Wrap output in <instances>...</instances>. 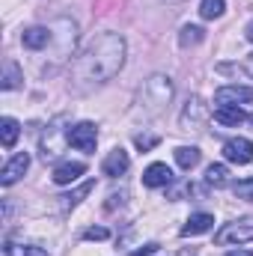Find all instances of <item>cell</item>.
Instances as JSON below:
<instances>
[{"label": "cell", "mask_w": 253, "mask_h": 256, "mask_svg": "<svg viewBox=\"0 0 253 256\" xmlns=\"http://www.w3.org/2000/svg\"><path fill=\"white\" fill-rule=\"evenodd\" d=\"M128 57V42L120 33H98L86 42V48L72 63V84L78 90H92L114 80Z\"/></svg>", "instance_id": "1"}, {"label": "cell", "mask_w": 253, "mask_h": 256, "mask_svg": "<svg viewBox=\"0 0 253 256\" xmlns=\"http://www.w3.org/2000/svg\"><path fill=\"white\" fill-rule=\"evenodd\" d=\"M176 96V86H173V78L167 74H152L149 80H143L140 92H137V108L149 116H158L161 110H167V104L173 102Z\"/></svg>", "instance_id": "2"}, {"label": "cell", "mask_w": 253, "mask_h": 256, "mask_svg": "<svg viewBox=\"0 0 253 256\" xmlns=\"http://www.w3.org/2000/svg\"><path fill=\"white\" fill-rule=\"evenodd\" d=\"M253 242V218H238V220H230L218 230L214 236V244L220 248H230V244H248Z\"/></svg>", "instance_id": "3"}, {"label": "cell", "mask_w": 253, "mask_h": 256, "mask_svg": "<svg viewBox=\"0 0 253 256\" xmlns=\"http://www.w3.org/2000/svg\"><path fill=\"white\" fill-rule=\"evenodd\" d=\"M63 116L60 120H54L51 126L45 128V134H42V158L45 161H54L60 152H63V146L68 143V131L63 128Z\"/></svg>", "instance_id": "4"}, {"label": "cell", "mask_w": 253, "mask_h": 256, "mask_svg": "<svg viewBox=\"0 0 253 256\" xmlns=\"http://www.w3.org/2000/svg\"><path fill=\"white\" fill-rule=\"evenodd\" d=\"M68 143L78 149V152H96V143H98V126L96 122H78V126L68 128Z\"/></svg>", "instance_id": "5"}, {"label": "cell", "mask_w": 253, "mask_h": 256, "mask_svg": "<svg viewBox=\"0 0 253 256\" xmlns=\"http://www.w3.org/2000/svg\"><path fill=\"white\" fill-rule=\"evenodd\" d=\"M206 120H208V108H206V102H202L200 96H190L188 104H185V110H182V116H179L182 131H200V128L206 126Z\"/></svg>", "instance_id": "6"}, {"label": "cell", "mask_w": 253, "mask_h": 256, "mask_svg": "<svg viewBox=\"0 0 253 256\" xmlns=\"http://www.w3.org/2000/svg\"><path fill=\"white\" fill-rule=\"evenodd\" d=\"M224 158H226L230 164H238V167L250 164L253 161V143L248 137H232V140H226V143H224Z\"/></svg>", "instance_id": "7"}, {"label": "cell", "mask_w": 253, "mask_h": 256, "mask_svg": "<svg viewBox=\"0 0 253 256\" xmlns=\"http://www.w3.org/2000/svg\"><path fill=\"white\" fill-rule=\"evenodd\" d=\"M27 170H30V155H27V152H18V155H15L12 161H6V167L0 170V185H3V188H12Z\"/></svg>", "instance_id": "8"}, {"label": "cell", "mask_w": 253, "mask_h": 256, "mask_svg": "<svg viewBox=\"0 0 253 256\" xmlns=\"http://www.w3.org/2000/svg\"><path fill=\"white\" fill-rule=\"evenodd\" d=\"M128 167H131V158H128V152L122 149V146L110 149V152H108V158L102 161V173H104V176H110V179H120V176H126Z\"/></svg>", "instance_id": "9"}, {"label": "cell", "mask_w": 253, "mask_h": 256, "mask_svg": "<svg viewBox=\"0 0 253 256\" xmlns=\"http://www.w3.org/2000/svg\"><path fill=\"white\" fill-rule=\"evenodd\" d=\"M214 102H218V104H236V108L250 104L253 102V86H238V84L220 86V90L214 92Z\"/></svg>", "instance_id": "10"}, {"label": "cell", "mask_w": 253, "mask_h": 256, "mask_svg": "<svg viewBox=\"0 0 253 256\" xmlns=\"http://www.w3.org/2000/svg\"><path fill=\"white\" fill-rule=\"evenodd\" d=\"M21 42H24V48H30V51H45V48L54 42V30H51V27H27V30L21 33Z\"/></svg>", "instance_id": "11"}, {"label": "cell", "mask_w": 253, "mask_h": 256, "mask_svg": "<svg viewBox=\"0 0 253 256\" xmlns=\"http://www.w3.org/2000/svg\"><path fill=\"white\" fill-rule=\"evenodd\" d=\"M170 182H173V170H170L167 164H161V161L149 164L146 173H143V185H146V188H167Z\"/></svg>", "instance_id": "12"}, {"label": "cell", "mask_w": 253, "mask_h": 256, "mask_svg": "<svg viewBox=\"0 0 253 256\" xmlns=\"http://www.w3.org/2000/svg\"><path fill=\"white\" fill-rule=\"evenodd\" d=\"M208 230H214V214H208V212H196V214H190L188 220H185V226H182V238L202 236V232H208Z\"/></svg>", "instance_id": "13"}, {"label": "cell", "mask_w": 253, "mask_h": 256, "mask_svg": "<svg viewBox=\"0 0 253 256\" xmlns=\"http://www.w3.org/2000/svg\"><path fill=\"white\" fill-rule=\"evenodd\" d=\"M84 173H86V164L84 161H63V164L54 167V182L57 185H74Z\"/></svg>", "instance_id": "14"}, {"label": "cell", "mask_w": 253, "mask_h": 256, "mask_svg": "<svg viewBox=\"0 0 253 256\" xmlns=\"http://www.w3.org/2000/svg\"><path fill=\"white\" fill-rule=\"evenodd\" d=\"M244 120H248V114L236 104H218L214 108V122H220V126H242Z\"/></svg>", "instance_id": "15"}, {"label": "cell", "mask_w": 253, "mask_h": 256, "mask_svg": "<svg viewBox=\"0 0 253 256\" xmlns=\"http://www.w3.org/2000/svg\"><path fill=\"white\" fill-rule=\"evenodd\" d=\"M18 137H21V122L12 120V116H3V120H0V143H3L6 149H12V146L18 143Z\"/></svg>", "instance_id": "16"}, {"label": "cell", "mask_w": 253, "mask_h": 256, "mask_svg": "<svg viewBox=\"0 0 253 256\" xmlns=\"http://www.w3.org/2000/svg\"><path fill=\"white\" fill-rule=\"evenodd\" d=\"M206 185H212V188H226V185H230V170H226V164H212V167L206 170Z\"/></svg>", "instance_id": "17"}, {"label": "cell", "mask_w": 253, "mask_h": 256, "mask_svg": "<svg viewBox=\"0 0 253 256\" xmlns=\"http://www.w3.org/2000/svg\"><path fill=\"white\" fill-rule=\"evenodd\" d=\"M202 39H206V30H202L200 24H185L182 33H179V45H182V48H194V45H200Z\"/></svg>", "instance_id": "18"}, {"label": "cell", "mask_w": 253, "mask_h": 256, "mask_svg": "<svg viewBox=\"0 0 253 256\" xmlns=\"http://www.w3.org/2000/svg\"><path fill=\"white\" fill-rule=\"evenodd\" d=\"M200 158H202V155H200L196 146H179V149H176V164H179L182 170H194V167L200 164Z\"/></svg>", "instance_id": "19"}, {"label": "cell", "mask_w": 253, "mask_h": 256, "mask_svg": "<svg viewBox=\"0 0 253 256\" xmlns=\"http://www.w3.org/2000/svg\"><path fill=\"white\" fill-rule=\"evenodd\" d=\"M3 254L6 256H51L45 248H36V244H15V242H9V244L3 248Z\"/></svg>", "instance_id": "20"}, {"label": "cell", "mask_w": 253, "mask_h": 256, "mask_svg": "<svg viewBox=\"0 0 253 256\" xmlns=\"http://www.w3.org/2000/svg\"><path fill=\"white\" fill-rule=\"evenodd\" d=\"M226 12V0H200V15L206 21H214Z\"/></svg>", "instance_id": "21"}, {"label": "cell", "mask_w": 253, "mask_h": 256, "mask_svg": "<svg viewBox=\"0 0 253 256\" xmlns=\"http://www.w3.org/2000/svg\"><path fill=\"white\" fill-rule=\"evenodd\" d=\"M21 80H24V74H21V68H18V66H15V63L3 66V84H0L3 90H18V86H21Z\"/></svg>", "instance_id": "22"}, {"label": "cell", "mask_w": 253, "mask_h": 256, "mask_svg": "<svg viewBox=\"0 0 253 256\" xmlns=\"http://www.w3.org/2000/svg\"><path fill=\"white\" fill-rule=\"evenodd\" d=\"M92 188H96V182H84L78 191H72V194H66V196H60V200H63V208H74V206H78L84 196H90V191H92Z\"/></svg>", "instance_id": "23"}, {"label": "cell", "mask_w": 253, "mask_h": 256, "mask_svg": "<svg viewBox=\"0 0 253 256\" xmlns=\"http://www.w3.org/2000/svg\"><path fill=\"white\" fill-rule=\"evenodd\" d=\"M232 191H236L238 200L253 202V179H242V182H236V185H232Z\"/></svg>", "instance_id": "24"}, {"label": "cell", "mask_w": 253, "mask_h": 256, "mask_svg": "<svg viewBox=\"0 0 253 256\" xmlns=\"http://www.w3.org/2000/svg\"><path fill=\"white\" fill-rule=\"evenodd\" d=\"M134 143H137V149L149 152V149H155V146H158V137H155V134H137V137H134Z\"/></svg>", "instance_id": "25"}, {"label": "cell", "mask_w": 253, "mask_h": 256, "mask_svg": "<svg viewBox=\"0 0 253 256\" xmlns=\"http://www.w3.org/2000/svg\"><path fill=\"white\" fill-rule=\"evenodd\" d=\"M108 236H110V232H108L104 226H92V230H86V232H84V238H86V242H104Z\"/></svg>", "instance_id": "26"}, {"label": "cell", "mask_w": 253, "mask_h": 256, "mask_svg": "<svg viewBox=\"0 0 253 256\" xmlns=\"http://www.w3.org/2000/svg\"><path fill=\"white\" fill-rule=\"evenodd\" d=\"M155 254H158V244H155V242H149V244H143V248L131 250L128 256H155Z\"/></svg>", "instance_id": "27"}, {"label": "cell", "mask_w": 253, "mask_h": 256, "mask_svg": "<svg viewBox=\"0 0 253 256\" xmlns=\"http://www.w3.org/2000/svg\"><path fill=\"white\" fill-rule=\"evenodd\" d=\"M126 196H128V191L110 194V200H108V206H104V208H108V212H114V208H116V206H122V202H126Z\"/></svg>", "instance_id": "28"}, {"label": "cell", "mask_w": 253, "mask_h": 256, "mask_svg": "<svg viewBox=\"0 0 253 256\" xmlns=\"http://www.w3.org/2000/svg\"><path fill=\"white\" fill-rule=\"evenodd\" d=\"M244 39L253 42V21H248V27H244Z\"/></svg>", "instance_id": "29"}, {"label": "cell", "mask_w": 253, "mask_h": 256, "mask_svg": "<svg viewBox=\"0 0 253 256\" xmlns=\"http://www.w3.org/2000/svg\"><path fill=\"white\" fill-rule=\"evenodd\" d=\"M244 72L253 78V57H248V60H244Z\"/></svg>", "instance_id": "30"}, {"label": "cell", "mask_w": 253, "mask_h": 256, "mask_svg": "<svg viewBox=\"0 0 253 256\" xmlns=\"http://www.w3.org/2000/svg\"><path fill=\"white\" fill-rule=\"evenodd\" d=\"M226 256H253V250H242L238 248V250H232V254H226Z\"/></svg>", "instance_id": "31"}, {"label": "cell", "mask_w": 253, "mask_h": 256, "mask_svg": "<svg viewBox=\"0 0 253 256\" xmlns=\"http://www.w3.org/2000/svg\"><path fill=\"white\" fill-rule=\"evenodd\" d=\"M248 122H253V114H250V116H248Z\"/></svg>", "instance_id": "32"}]
</instances>
